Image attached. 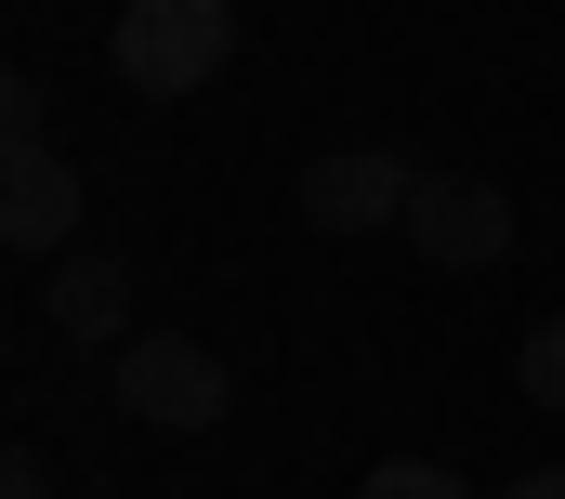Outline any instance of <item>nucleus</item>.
<instances>
[{
  "label": "nucleus",
  "instance_id": "obj_1",
  "mask_svg": "<svg viewBox=\"0 0 565 499\" xmlns=\"http://www.w3.org/2000/svg\"><path fill=\"white\" fill-rule=\"evenodd\" d=\"M224 53H237V0H119V79L158 106L211 93Z\"/></svg>",
  "mask_w": 565,
  "mask_h": 499
},
{
  "label": "nucleus",
  "instance_id": "obj_2",
  "mask_svg": "<svg viewBox=\"0 0 565 499\" xmlns=\"http://www.w3.org/2000/svg\"><path fill=\"white\" fill-rule=\"evenodd\" d=\"M119 407H132L145 434H211L237 407V381H224L211 342H184V329H132L119 342Z\"/></svg>",
  "mask_w": 565,
  "mask_h": 499
},
{
  "label": "nucleus",
  "instance_id": "obj_3",
  "mask_svg": "<svg viewBox=\"0 0 565 499\" xmlns=\"http://www.w3.org/2000/svg\"><path fill=\"white\" fill-rule=\"evenodd\" d=\"M408 198H422V171H408L395 145H329V158H302V184H289V211H302L316 237H382V224H408Z\"/></svg>",
  "mask_w": 565,
  "mask_h": 499
},
{
  "label": "nucleus",
  "instance_id": "obj_4",
  "mask_svg": "<svg viewBox=\"0 0 565 499\" xmlns=\"http://www.w3.org/2000/svg\"><path fill=\"white\" fill-rule=\"evenodd\" d=\"M408 250L447 263V276H473V263L513 250V198H500V184H460V171H422V198H408Z\"/></svg>",
  "mask_w": 565,
  "mask_h": 499
},
{
  "label": "nucleus",
  "instance_id": "obj_5",
  "mask_svg": "<svg viewBox=\"0 0 565 499\" xmlns=\"http://www.w3.org/2000/svg\"><path fill=\"white\" fill-rule=\"evenodd\" d=\"M0 237L26 263H66L79 250V158L66 145H13L0 158Z\"/></svg>",
  "mask_w": 565,
  "mask_h": 499
},
{
  "label": "nucleus",
  "instance_id": "obj_6",
  "mask_svg": "<svg viewBox=\"0 0 565 499\" xmlns=\"http://www.w3.org/2000/svg\"><path fill=\"white\" fill-rule=\"evenodd\" d=\"M40 316H53L66 342H132V263H119V250H66L53 289H40Z\"/></svg>",
  "mask_w": 565,
  "mask_h": 499
},
{
  "label": "nucleus",
  "instance_id": "obj_7",
  "mask_svg": "<svg viewBox=\"0 0 565 499\" xmlns=\"http://www.w3.org/2000/svg\"><path fill=\"white\" fill-rule=\"evenodd\" d=\"M513 381H526L540 407H565V316H540V329H526V355H513Z\"/></svg>",
  "mask_w": 565,
  "mask_h": 499
},
{
  "label": "nucleus",
  "instance_id": "obj_8",
  "mask_svg": "<svg viewBox=\"0 0 565 499\" xmlns=\"http://www.w3.org/2000/svg\"><path fill=\"white\" fill-rule=\"evenodd\" d=\"M355 499H473V487H460L447 460H382V474H369Z\"/></svg>",
  "mask_w": 565,
  "mask_h": 499
},
{
  "label": "nucleus",
  "instance_id": "obj_9",
  "mask_svg": "<svg viewBox=\"0 0 565 499\" xmlns=\"http://www.w3.org/2000/svg\"><path fill=\"white\" fill-rule=\"evenodd\" d=\"M0 145H40V79H0Z\"/></svg>",
  "mask_w": 565,
  "mask_h": 499
},
{
  "label": "nucleus",
  "instance_id": "obj_10",
  "mask_svg": "<svg viewBox=\"0 0 565 499\" xmlns=\"http://www.w3.org/2000/svg\"><path fill=\"white\" fill-rule=\"evenodd\" d=\"M0 499H53V474H40V447H13V460H0Z\"/></svg>",
  "mask_w": 565,
  "mask_h": 499
},
{
  "label": "nucleus",
  "instance_id": "obj_11",
  "mask_svg": "<svg viewBox=\"0 0 565 499\" xmlns=\"http://www.w3.org/2000/svg\"><path fill=\"white\" fill-rule=\"evenodd\" d=\"M500 499H565V460H553V474H526V487H500Z\"/></svg>",
  "mask_w": 565,
  "mask_h": 499
}]
</instances>
